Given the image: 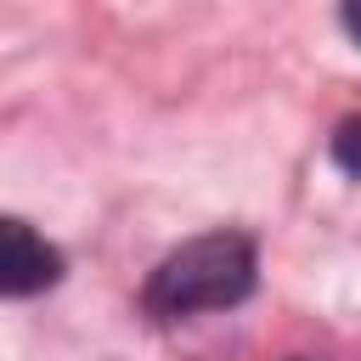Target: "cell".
I'll use <instances>...</instances> for the list:
<instances>
[{
    "label": "cell",
    "instance_id": "obj_1",
    "mask_svg": "<svg viewBox=\"0 0 361 361\" xmlns=\"http://www.w3.org/2000/svg\"><path fill=\"white\" fill-rule=\"evenodd\" d=\"M259 282V254L243 231H209L175 248L152 282H147V310L175 322V316H203V310H231L254 293Z\"/></svg>",
    "mask_w": 361,
    "mask_h": 361
},
{
    "label": "cell",
    "instance_id": "obj_2",
    "mask_svg": "<svg viewBox=\"0 0 361 361\" xmlns=\"http://www.w3.org/2000/svg\"><path fill=\"white\" fill-rule=\"evenodd\" d=\"M62 276V254L45 243V237H34L28 231V220H6L0 226V288L11 293V299H23V293H39V288H51Z\"/></svg>",
    "mask_w": 361,
    "mask_h": 361
},
{
    "label": "cell",
    "instance_id": "obj_3",
    "mask_svg": "<svg viewBox=\"0 0 361 361\" xmlns=\"http://www.w3.org/2000/svg\"><path fill=\"white\" fill-rule=\"evenodd\" d=\"M333 158H338L350 175H361V118H344V124H338V135H333Z\"/></svg>",
    "mask_w": 361,
    "mask_h": 361
},
{
    "label": "cell",
    "instance_id": "obj_4",
    "mask_svg": "<svg viewBox=\"0 0 361 361\" xmlns=\"http://www.w3.org/2000/svg\"><path fill=\"white\" fill-rule=\"evenodd\" d=\"M338 17H344V28H350V39L361 45V0H344V6H338Z\"/></svg>",
    "mask_w": 361,
    "mask_h": 361
}]
</instances>
